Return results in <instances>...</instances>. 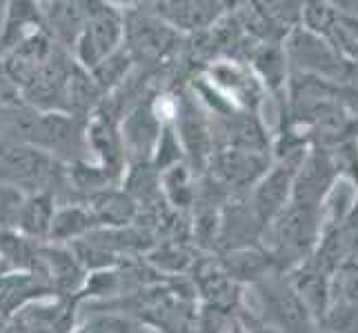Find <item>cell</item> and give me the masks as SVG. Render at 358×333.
<instances>
[{"mask_svg":"<svg viewBox=\"0 0 358 333\" xmlns=\"http://www.w3.org/2000/svg\"><path fill=\"white\" fill-rule=\"evenodd\" d=\"M180 40L182 36L152 14L147 5H136V9L125 11L122 49L129 54L134 67H143V71L152 73L178 54Z\"/></svg>","mask_w":358,"mask_h":333,"instance_id":"1","label":"cell"},{"mask_svg":"<svg viewBox=\"0 0 358 333\" xmlns=\"http://www.w3.org/2000/svg\"><path fill=\"white\" fill-rule=\"evenodd\" d=\"M122 43H125V11L114 3L90 0L87 18L71 52L76 65L85 71H92L120 52Z\"/></svg>","mask_w":358,"mask_h":333,"instance_id":"2","label":"cell"},{"mask_svg":"<svg viewBox=\"0 0 358 333\" xmlns=\"http://www.w3.org/2000/svg\"><path fill=\"white\" fill-rule=\"evenodd\" d=\"M174 129L185 151V163L192 167L194 174L203 176L207 171L209 158H212L216 142H214V127L209 125L203 107L192 94H176L174 96Z\"/></svg>","mask_w":358,"mask_h":333,"instance_id":"3","label":"cell"},{"mask_svg":"<svg viewBox=\"0 0 358 333\" xmlns=\"http://www.w3.org/2000/svg\"><path fill=\"white\" fill-rule=\"evenodd\" d=\"M254 287L265 304V323L269 327H274L278 333H314V318L287 280L278 278V274H269Z\"/></svg>","mask_w":358,"mask_h":333,"instance_id":"4","label":"cell"},{"mask_svg":"<svg viewBox=\"0 0 358 333\" xmlns=\"http://www.w3.org/2000/svg\"><path fill=\"white\" fill-rule=\"evenodd\" d=\"M147 7L171 29L185 36L212 29L227 14L229 5L212 0H160V3H147Z\"/></svg>","mask_w":358,"mask_h":333,"instance_id":"5","label":"cell"},{"mask_svg":"<svg viewBox=\"0 0 358 333\" xmlns=\"http://www.w3.org/2000/svg\"><path fill=\"white\" fill-rule=\"evenodd\" d=\"M43 276L54 291V298L76 300L85 287L87 271L80 267L69 244H43Z\"/></svg>","mask_w":358,"mask_h":333,"instance_id":"6","label":"cell"},{"mask_svg":"<svg viewBox=\"0 0 358 333\" xmlns=\"http://www.w3.org/2000/svg\"><path fill=\"white\" fill-rule=\"evenodd\" d=\"M54 298L49 282L31 271H7L0 276V313L7 320L14 318L24 306Z\"/></svg>","mask_w":358,"mask_h":333,"instance_id":"7","label":"cell"},{"mask_svg":"<svg viewBox=\"0 0 358 333\" xmlns=\"http://www.w3.org/2000/svg\"><path fill=\"white\" fill-rule=\"evenodd\" d=\"M41 14L49 38L71 54L87 18V3H41Z\"/></svg>","mask_w":358,"mask_h":333,"instance_id":"8","label":"cell"},{"mask_svg":"<svg viewBox=\"0 0 358 333\" xmlns=\"http://www.w3.org/2000/svg\"><path fill=\"white\" fill-rule=\"evenodd\" d=\"M41 31H45L41 3L11 0V3H7L3 29H0V58Z\"/></svg>","mask_w":358,"mask_h":333,"instance_id":"9","label":"cell"},{"mask_svg":"<svg viewBox=\"0 0 358 333\" xmlns=\"http://www.w3.org/2000/svg\"><path fill=\"white\" fill-rule=\"evenodd\" d=\"M94 214L98 229H125L131 227L138 218V205L122 191V187H112L98 191L83 200Z\"/></svg>","mask_w":358,"mask_h":333,"instance_id":"10","label":"cell"},{"mask_svg":"<svg viewBox=\"0 0 358 333\" xmlns=\"http://www.w3.org/2000/svg\"><path fill=\"white\" fill-rule=\"evenodd\" d=\"M56 207H58V202L52 191L24 193L14 229L36 242H47Z\"/></svg>","mask_w":358,"mask_h":333,"instance_id":"11","label":"cell"},{"mask_svg":"<svg viewBox=\"0 0 358 333\" xmlns=\"http://www.w3.org/2000/svg\"><path fill=\"white\" fill-rule=\"evenodd\" d=\"M98 229V222L90 207L85 202H69L58 205L56 214L49 227V244H71L87 238L92 231Z\"/></svg>","mask_w":358,"mask_h":333,"instance_id":"12","label":"cell"},{"mask_svg":"<svg viewBox=\"0 0 358 333\" xmlns=\"http://www.w3.org/2000/svg\"><path fill=\"white\" fill-rule=\"evenodd\" d=\"M196 174L187 163H180L165 169L160 174V195L165 205L176 214H187L196 200Z\"/></svg>","mask_w":358,"mask_h":333,"instance_id":"13","label":"cell"},{"mask_svg":"<svg viewBox=\"0 0 358 333\" xmlns=\"http://www.w3.org/2000/svg\"><path fill=\"white\" fill-rule=\"evenodd\" d=\"M134 63L125 49L116 52L112 58H107L105 63H101L96 69L90 71L92 80L96 82V87L101 89V94L107 98L109 94H114L122 82L131 76Z\"/></svg>","mask_w":358,"mask_h":333,"instance_id":"14","label":"cell"},{"mask_svg":"<svg viewBox=\"0 0 358 333\" xmlns=\"http://www.w3.org/2000/svg\"><path fill=\"white\" fill-rule=\"evenodd\" d=\"M252 63L261 78L267 82L271 91H278L285 84V52H280L276 45H263L252 54Z\"/></svg>","mask_w":358,"mask_h":333,"instance_id":"15","label":"cell"},{"mask_svg":"<svg viewBox=\"0 0 358 333\" xmlns=\"http://www.w3.org/2000/svg\"><path fill=\"white\" fill-rule=\"evenodd\" d=\"M185 163V151L182 145L178 140V133L174 129V122L167 120L163 122V129H160L158 142L154 147V156H152V165L158 169V174H163L165 169Z\"/></svg>","mask_w":358,"mask_h":333,"instance_id":"16","label":"cell"},{"mask_svg":"<svg viewBox=\"0 0 358 333\" xmlns=\"http://www.w3.org/2000/svg\"><path fill=\"white\" fill-rule=\"evenodd\" d=\"M85 333H141L145 327L136 318L118 313V311H96L83 325Z\"/></svg>","mask_w":358,"mask_h":333,"instance_id":"17","label":"cell"},{"mask_svg":"<svg viewBox=\"0 0 358 333\" xmlns=\"http://www.w3.org/2000/svg\"><path fill=\"white\" fill-rule=\"evenodd\" d=\"M325 323L334 333H358V304L338 302L325 313Z\"/></svg>","mask_w":358,"mask_h":333,"instance_id":"18","label":"cell"},{"mask_svg":"<svg viewBox=\"0 0 358 333\" xmlns=\"http://www.w3.org/2000/svg\"><path fill=\"white\" fill-rule=\"evenodd\" d=\"M341 293H343V302L358 304V269L352 271V274H348V276H343Z\"/></svg>","mask_w":358,"mask_h":333,"instance_id":"19","label":"cell"},{"mask_svg":"<svg viewBox=\"0 0 358 333\" xmlns=\"http://www.w3.org/2000/svg\"><path fill=\"white\" fill-rule=\"evenodd\" d=\"M241 325H243V329H245V333H278L274 327H269L265 320H258V318H254V316H247L245 311L241 313Z\"/></svg>","mask_w":358,"mask_h":333,"instance_id":"20","label":"cell"},{"mask_svg":"<svg viewBox=\"0 0 358 333\" xmlns=\"http://www.w3.org/2000/svg\"><path fill=\"white\" fill-rule=\"evenodd\" d=\"M7 271H11V269H9V267H7V262L3 260V256H0V276H5Z\"/></svg>","mask_w":358,"mask_h":333,"instance_id":"21","label":"cell"},{"mask_svg":"<svg viewBox=\"0 0 358 333\" xmlns=\"http://www.w3.org/2000/svg\"><path fill=\"white\" fill-rule=\"evenodd\" d=\"M7 323H9V320H7L3 313H0V333H5V327H7Z\"/></svg>","mask_w":358,"mask_h":333,"instance_id":"22","label":"cell"},{"mask_svg":"<svg viewBox=\"0 0 358 333\" xmlns=\"http://www.w3.org/2000/svg\"><path fill=\"white\" fill-rule=\"evenodd\" d=\"M141 333H156V331H152V329H147V327H145V329H143Z\"/></svg>","mask_w":358,"mask_h":333,"instance_id":"23","label":"cell"}]
</instances>
